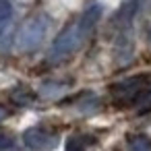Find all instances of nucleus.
Returning a JSON list of instances; mask_svg holds the SVG:
<instances>
[{"label":"nucleus","mask_w":151,"mask_h":151,"mask_svg":"<svg viewBox=\"0 0 151 151\" xmlns=\"http://www.w3.org/2000/svg\"><path fill=\"white\" fill-rule=\"evenodd\" d=\"M64 151H85V143L81 137H70L66 141V149Z\"/></svg>","instance_id":"obj_10"},{"label":"nucleus","mask_w":151,"mask_h":151,"mask_svg":"<svg viewBox=\"0 0 151 151\" xmlns=\"http://www.w3.org/2000/svg\"><path fill=\"white\" fill-rule=\"evenodd\" d=\"M149 89H151V75H137V77H128L124 81L114 83L110 87V93L116 104L134 106Z\"/></svg>","instance_id":"obj_3"},{"label":"nucleus","mask_w":151,"mask_h":151,"mask_svg":"<svg viewBox=\"0 0 151 151\" xmlns=\"http://www.w3.org/2000/svg\"><path fill=\"white\" fill-rule=\"evenodd\" d=\"M99 15H101V6L95 4V6L87 9V11L79 17V21H75L73 25L64 27V29L60 31V35L54 40L52 48H50V54H48L50 64H58V62L66 60V58L81 46V42L89 35V31H91L93 25L97 23Z\"/></svg>","instance_id":"obj_1"},{"label":"nucleus","mask_w":151,"mask_h":151,"mask_svg":"<svg viewBox=\"0 0 151 151\" xmlns=\"http://www.w3.org/2000/svg\"><path fill=\"white\" fill-rule=\"evenodd\" d=\"M31 99H33V95H31L29 91H25L23 87L13 91V101H15V104H19V106H27Z\"/></svg>","instance_id":"obj_9"},{"label":"nucleus","mask_w":151,"mask_h":151,"mask_svg":"<svg viewBox=\"0 0 151 151\" xmlns=\"http://www.w3.org/2000/svg\"><path fill=\"white\" fill-rule=\"evenodd\" d=\"M6 114H9V112H6V108L0 106V120H4V118H6Z\"/></svg>","instance_id":"obj_12"},{"label":"nucleus","mask_w":151,"mask_h":151,"mask_svg":"<svg viewBox=\"0 0 151 151\" xmlns=\"http://www.w3.org/2000/svg\"><path fill=\"white\" fill-rule=\"evenodd\" d=\"M52 21L48 15H33L29 17L21 29H19V37H17V44H19V50L21 52H33L42 46V42L46 40L48 35V29H50Z\"/></svg>","instance_id":"obj_2"},{"label":"nucleus","mask_w":151,"mask_h":151,"mask_svg":"<svg viewBox=\"0 0 151 151\" xmlns=\"http://www.w3.org/2000/svg\"><path fill=\"white\" fill-rule=\"evenodd\" d=\"M23 143L31 151H54L60 145V134L58 132H50L46 128L33 126V128L23 132Z\"/></svg>","instance_id":"obj_4"},{"label":"nucleus","mask_w":151,"mask_h":151,"mask_svg":"<svg viewBox=\"0 0 151 151\" xmlns=\"http://www.w3.org/2000/svg\"><path fill=\"white\" fill-rule=\"evenodd\" d=\"M68 89V85L66 83H62V85H56V83H46V85H42L40 87V95H44V97H56V95H60V93H64Z\"/></svg>","instance_id":"obj_8"},{"label":"nucleus","mask_w":151,"mask_h":151,"mask_svg":"<svg viewBox=\"0 0 151 151\" xmlns=\"http://www.w3.org/2000/svg\"><path fill=\"white\" fill-rule=\"evenodd\" d=\"M15 37V6L13 0H0V52H9Z\"/></svg>","instance_id":"obj_5"},{"label":"nucleus","mask_w":151,"mask_h":151,"mask_svg":"<svg viewBox=\"0 0 151 151\" xmlns=\"http://www.w3.org/2000/svg\"><path fill=\"white\" fill-rule=\"evenodd\" d=\"M15 147V139L6 132H0V151H11Z\"/></svg>","instance_id":"obj_11"},{"label":"nucleus","mask_w":151,"mask_h":151,"mask_svg":"<svg viewBox=\"0 0 151 151\" xmlns=\"http://www.w3.org/2000/svg\"><path fill=\"white\" fill-rule=\"evenodd\" d=\"M97 106H99V104H97V97H95L93 93H83L81 99H79V112H83V114L95 112Z\"/></svg>","instance_id":"obj_7"},{"label":"nucleus","mask_w":151,"mask_h":151,"mask_svg":"<svg viewBox=\"0 0 151 151\" xmlns=\"http://www.w3.org/2000/svg\"><path fill=\"white\" fill-rule=\"evenodd\" d=\"M128 151H151V141L145 134H130L128 137Z\"/></svg>","instance_id":"obj_6"}]
</instances>
